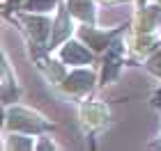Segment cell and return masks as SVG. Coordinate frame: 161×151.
<instances>
[{
  "instance_id": "6da1fadb",
  "label": "cell",
  "mask_w": 161,
  "mask_h": 151,
  "mask_svg": "<svg viewBox=\"0 0 161 151\" xmlns=\"http://www.w3.org/2000/svg\"><path fill=\"white\" fill-rule=\"evenodd\" d=\"M7 128L12 131H25V133H37L42 128H48V121H44L37 112L25 110V108H12L7 112Z\"/></svg>"
},
{
  "instance_id": "7a4b0ae2",
  "label": "cell",
  "mask_w": 161,
  "mask_h": 151,
  "mask_svg": "<svg viewBox=\"0 0 161 151\" xmlns=\"http://www.w3.org/2000/svg\"><path fill=\"white\" fill-rule=\"evenodd\" d=\"M94 83V73L87 69H78V71H71L69 76L62 78V87L69 92V94H83L92 87Z\"/></svg>"
},
{
  "instance_id": "3957f363",
  "label": "cell",
  "mask_w": 161,
  "mask_h": 151,
  "mask_svg": "<svg viewBox=\"0 0 161 151\" xmlns=\"http://www.w3.org/2000/svg\"><path fill=\"white\" fill-rule=\"evenodd\" d=\"M80 119H83V124L87 128H94V126L104 124L108 119V110H106V105H101V103H85L80 108Z\"/></svg>"
},
{
  "instance_id": "277c9868",
  "label": "cell",
  "mask_w": 161,
  "mask_h": 151,
  "mask_svg": "<svg viewBox=\"0 0 161 151\" xmlns=\"http://www.w3.org/2000/svg\"><path fill=\"white\" fill-rule=\"evenodd\" d=\"M60 55H62V60L69 62V64H87L92 60V53L83 44H78V41H69V44L62 48Z\"/></svg>"
},
{
  "instance_id": "5b68a950",
  "label": "cell",
  "mask_w": 161,
  "mask_h": 151,
  "mask_svg": "<svg viewBox=\"0 0 161 151\" xmlns=\"http://www.w3.org/2000/svg\"><path fill=\"white\" fill-rule=\"evenodd\" d=\"M161 23V7H147L136 16V32H152Z\"/></svg>"
},
{
  "instance_id": "8992f818",
  "label": "cell",
  "mask_w": 161,
  "mask_h": 151,
  "mask_svg": "<svg viewBox=\"0 0 161 151\" xmlns=\"http://www.w3.org/2000/svg\"><path fill=\"white\" fill-rule=\"evenodd\" d=\"M69 7L67 9H60V14H58L55 18V25H53V34H51V46L60 44V41L64 37H69L71 34V18H69Z\"/></svg>"
},
{
  "instance_id": "52a82bcc",
  "label": "cell",
  "mask_w": 161,
  "mask_h": 151,
  "mask_svg": "<svg viewBox=\"0 0 161 151\" xmlns=\"http://www.w3.org/2000/svg\"><path fill=\"white\" fill-rule=\"evenodd\" d=\"M67 7L80 21L94 23V5H92V0H67Z\"/></svg>"
},
{
  "instance_id": "ba28073f",
  "label": "cell",
  "mask_w": 161,
  "mask_h": 151,
  "mask_svg": "<svg viewBox=\"0 0 161 151\" xmlns=\"http://www.w3.org/2000/svg\"><path fill=\"white\" fill-rule=\"evenodd\" d=\"M25 18V23H28V30H30V34L37 41H44L46 39V34H48V28H51V21L46 16H23Z\"/></svg>"
},
{
  "instance_id": "9c48e42d",
  "label": "cell",
  "mask_w": 161,
  "mask_h": 151,
  "mask_svg": "<svg viewBox=\"0 0 161 151\" xmlns=\"http://www.w3.org/2000/svg\"><path fill=\"white\" fill-rule=\"evenodd\" d=\"M80 34H83V37L87 39V46H92L94 50L106 48L108 39H111V34H106V32H97V30H92V28H83V30H80Z\"/></svg>"
},
{
  "instance_id": "30bf717a",
  "label": "cell",
  "mask_w": 161,
  "mask_h": 151,
  "mask_svg": "<svg viewBox=\"0 0 161 151\" xmlns=\"http://www.w3.org/2000/svg\"><path fill=\"white\" fill-rule=\"evenodd\" d=\"M51 5H55V0H28V9H32V12L51 9Z\"/></svg>"
},
{
  "instance_id": "8fae6325",
  "label": "cell",
  "mask_w": 161,
  "mask_h": 151,
  "mask_svg": "<svg viewBox=\"0 0 161 151\" xmlns=\"http://www.w3.org/2000/svg\"><path fill=\"white\" fill-rule=\"evenodd\" d=\"M150 69L157 71V73H161V53H159L157 57H152V60H150Z\"/></svg>"
},
{
  "instance_id": "7c38bea8",
  "label": "cell",
  "mask_w": 161,
  "mask_h": 151,
  "mask_svg": "<svg viewBox=\"0 0 161 151\" xmlns=\"http://www.w3.org/2000/svg\"><path fill=\"white\" fill-rule=\"evenodd\" d=\"M104 3H115V0H104Z\"/></svg>"
},
{
  "instance_id": "4fadbf2b",
  "label": "cell",
  "mask_w": 161,
  "mask_h": 151,
  "mask_svg": "<svg viewBox=\"0 0 161 151\" xmlns=\"http://www.w3.org/2000/svg\"><path fill=\"white\" fill-rule=\"evenodd\" d=\"M157 3H161V0H157Z\"/></svg>"
}]
</instances>
